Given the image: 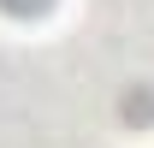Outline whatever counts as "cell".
Returning a JSON list of instances; mask_svg holds the SVG:
<instances>
[{
    "label": "cell",
    "instance_id": "cell-1",
    "mask_svg": "<svg viewBox=\"0 0 154 148\" xmlns=\"http://www.w3.org/2000/svg\"><path fill=\"white\" fill-rule=\"evenodd\" d=\"M0 6H6V12H12V18H30V12H48V6H54V0H0Z\"/></svg>",
    "mask_w": 154,
    "mask_h": 148
}]
</instances>
